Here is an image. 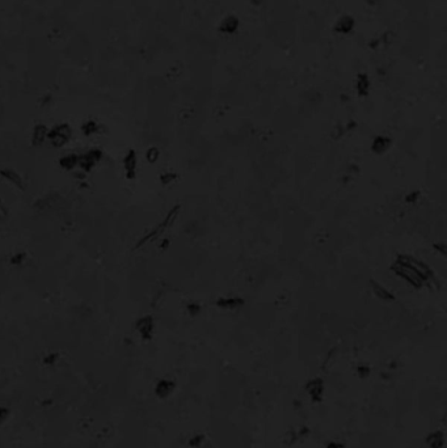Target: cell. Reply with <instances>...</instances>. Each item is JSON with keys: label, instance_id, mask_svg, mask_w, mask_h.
Listing matches in <instances>:
<instances>
[{"label": "cell", "instance_id": "1", "mask_svg": "<svg viewBox=\"0 0 447 448\" xmlns=\"http://www.w3.org/2000/svg\"><path fill=\"white\" fill-rule=\"evenodd\" d=\"M391 270L396 274L397 277H400L401 279L408 282L409 285L415 287V289H421L426 283L424 281V278L421 277L420 274L417 273L416 270L412 268V265L409 264L407 254H399L396 260L391 265Z\"/></svg>", "mask_w": 447, "mask_h": 448}, {"label": "cell", "instance_id": "2", "mask_svg": "<svg viewBox=\"0 0 447 448\" xmlns=\"http://www.w3.org/2000/svg\"><path fill=\"white\" fill-rule=\"evenodd\" d=\"M180 211H181V205L180 203H177V205H175V206H173L172 209L168 211V212H167L165 218L163 219V220H161L157 226L153 227L152 230L149 231V232H147L146 235H143V236L138 240L137 245H135V249H141V248H143L145 245H147L149 242L153 241V240H156L157 238H160L161 235L164 234L165 231L168 230L169 227L172 226L173 223H175V220H176L177 216H179V214H180Z\"/></svg>", "mask_w": 447, "mask_h": 448}, {"label": "cell", "instance_id": "3", "mask_svg": "<svg viewBox=\"0 0 447 448\" xmlns=\"http://www.w3.org/2000/svg\"><path fill=\"white\" fill-rule=\"evenodd\" d=\"M72 138V129L68 123H58L54 127L49 129L47 142L54 149H62L71 141Z\"/></svg>", "mask_w": 447, "mask_h": 448}, {"label": "cell", "instance_id": "4", "mask_svg": "<svg viewBox=\"0 0 447 448\" xmlns=\"http://www.w3.org/2000/svg\"><path fill=\"white\" fill-rule=\"evenodd\" d=\"M104 157V152L100 149H90L80 155L79 159V168L82 169L83 173H90L93 171L94 168L97 167V164L100 163Z\"/></svg>", "mask_w": 447, "mask_h": 448}, {"label": "cell", "instance_id": "5", "mask_svg": "<svg viewBox=\"0 0 447 448\" xmlns=\"http://www.w3.org/2000/svg\"><path fill=\"white\" fill-rule=\"evenodd\" d=\"M34 206L41 212H53V211H58L59 207L64 206V199L58 193H50L45 197H41Z\"/></svg>", "mask_w": 447, "mask_h": 448}, {"label": "cell", "instance_id": "6", "mask_svg": "<svg viewBox=\"0 0 447 448\" xmlns=\"http://www.w3.org/2000/svg\"><path fill=\"white\" fill-rule=\"evenodd\" d=\"M135 330L143 341H151L155 333V320L151 315L139 317L135 323Z\"/></svg>", "mask_w": 447, "mask_h": 448}, {"label": "cell", "instance_id": "7", "mask_svg": "<svg viewBox=\"0 0 447 448\" xmlns=\"http://www.w3.org/2000/svg\"><path fill=\"white\" fill-rule=\"evenodd\" d=\"M306 392L308 397L314 402H320L324 397V392H326V386H324V380L322 378H312L306 383Z\"/></svg>", "mask_w": 447, "mask_h": 448}, {"label": "cell", "instance_id": "8", "mask_svg": "<svg viewBox=\"0 0 447 448\" xmlns=\"http://www.w3.org/2000/svg\"><path fill=\"white\" fill-rule=\"evenodd\" d=\"M123 171L127 179H135L138 175V155L135 149H129L123 157Z\"/></svg>", "mask_w": 447, "mask_h": 448}, {"label": "cell", "instance_id": "9", "mask_svg": "<svg viewBox=\"0 0 447 448\" xmlns=\"http://www.w3.org/2000/svg\"><path fill=\"white\" fill-rule=\"evenodd\" d=\"M0 176L3 177L7 182H9L12 186H15L19 190H25V179H23V176L20 175L19 172L12 169V168H1L0 169Z\"/></svg>", "mask_w": 447, "mask_h": 448}, {"label": "cell", "instance_id": "10", "mask_svg": "<svg viewBox=\"0 0 447 448\" xmlns=\"http://www.w3.org/2000/svg\"><path fill=\"white\" fill-rule=\"evenodd\" d=\"M175 389H176V383L172 379H160L155 386V394L156 397L165 400L172 396Z\"/></svg>", "mask_w": 447, "mask_h": 448}, {"label": "cell", "instance_id": "11", "mask_svg": "<svg viewBox=\"0 0 447 448\" xmlns=\"http://www.w3.org/2000/svg\"><path fill=\"white\" fill-rule=\"evenodd\" d=\"M49 127L43 123H37L31 130V145L34 147H41L47 142Z\"/></svg>", "mask_w": 447, "mask_h": 448}, {"label": "cell", "instance_id": "12", "mask_svg": "<svg viewBox=\"0 0 447 448\" xmlns=\"http://www.w3.org/2000/svg\"><path fill=\"white\" fill-rule=\"evenodd\" d=\"M216 307L220 309H238L245 304V300L241 297H227L219 298L216 300Z\"/></svg>", "mask_w": 447, "mask_h": 448}, {"label": "cell", "instance_id": "13", "mask_svg": "<svg viewBox=\"0 0 447 448\" xmlns=\"http://www.w3.org/2000/svg\"><path fill=\"white\" fill-rule=\"evenodd\" d=\"M392 146V139L386 135H378L373 139L371 143V151L377 155H382L385 152L388 151V149Z\"/></svg>", "mask_w": 447, "mask_h": 448}, {"label": "cell", "instance_id": "14", "mask_svg": "<svg viewBox=\"0 0 447 448\" xmlns=\"http://www.w3.org/2000/svg\"><path fill=\"white\" fill-rule=\"evenodd\" d=\"M370 286H371V290H373V293L377 295V298H379L383 301H395L396 300V297L393 295L389 290H387L383 285H381L379 282L375 281V279H370Z\"/></svg>", "mask_w": 447, "mask_h": 448}, {"label": "cell", "instance_id": "15", "mask_svg": "<svg viewBox=\"0 0 447 448\" xmlns=\"http://www.w3.org/2000/svg\"><path fill=\"white\" fill-rule=\"evenodd\" d=\"M429 448H445V434L442 430H434L425 439Z\"/></svg>", "mask_w": 447, "mask_h": 448}, {"label": "cell", "instance_id": "16", "mask_svg": "<svg viewBox=\"0 0 447 448\" xmlns=\"http://www.w3.org/2000/svg\"><path fill=\"white\" fill-rule=\"evenodd\" d=\"M79 159L80 155L78 153H67L59 159V167L67 172H72L75 168L79 167Z\"/></svg>", "mask_w": 447, "mask_h": 448}, {"label": "cell", "instance_id": "17", "mask_svg": "<svg viewBox=\"0 0 447 448\" xmlns=\"http://www.w3.org/2000/svg\"><path fill=\"white\" fill-rule=\"evenodd\" d=\"M80 130H82L83 135H86V137H93V135L100 133L101 126H100V123H98L97 121H94V119H88V121H86L83 123Z\"/></svg>", "mask_w": 447, "mask_h": 448}, {"label": "cell", "instance_id": "18", "mask_svg": "<svg viewBox=\"0 0 447 448\" xmlns=\"http://www.w3.org/2000/svg\"><path fill=\"white\" fill-rule=\"evenodd\" d=\"M369 90H370V80H369V78H367V75L361 74L359 76H358V79H357V92H358V94H359V96H362V97H365V96H367V94H369Z\"/></svg>", "mask_w": 447, "mask_h": 448}, {"label": "cell", "instance_id": "19", "mask_svg": "<svg viewBox=\"0 0 447 448\" xmlns=\"http://www.w3.org/2000/svg\"><path fill=\"white\" fill-rule=\"evenodd\" d=\"M177 177H179V176H177L176 172L168 171V172H164V173H161L160 177H159V179H160L161 185L168 186V185H171V183H173L175 181H176Z\"/></svg>", "mask_w": 447, "mask_h": 448}, {"label": "cell", "instance_id": "20", "mask_svg": "<svg viewBox=\"0 0 447 448\" xmlns=\"http://www.w3.org/2000/svg\"><path fill=\"white\" fill-rule=\"evenodd\" d=\"M145 156H146V160H147L149 164H155L157 160H159V157H160V149H157V147H153L152 146V147L147 149Z\"/></svg>", "mask_w": 447, "mask_h": 448}, {"label": "cell", "instance_id": "21", "mask_svg": "<svg viewBox=\"0 0 447 448\" xmlns=\"http://www.w3.org/2000/svg\"><path fill=\"white\" fill-rule=\"evenodd\" d=\"M27 253L25 252H16L15 254H12L9 258V264L12 266H21L24 262L27 261Z\"/></svg>", "mask_w": 447, "mask_h": 448}, {"label": "cell", "instance_id": "22", "mask_svg": "<svg viewBox=\"0 0 447 448\" xmlns=\"http://www.w3.org/2000/svg\"><path fill=\"white\" fill-rule=\"evenodd\" d=\"M356 374L361 379H367L371 375V367L369 364H358L356 367Z\"/></svg>", "mask_w": 447, "mask_h": 448}, {"label": "cell", "instance_id": "23", "mask_svg": "<svg viewBox=\"0 0 447 448\" xmlns=\"http://www.w3.org/2000/svg\"><path fill=\"white\" fill-rule=\"evenodd\" d=\"M201 309H202V308H201V305L198 303H196V301H193V303H189L188 305H186V312H188L189 315L192 316V317H196V316L200 315Z\"/></svg>", "mask_w": 447, "mask_h": 448}, {"label": "cell", "instance_id": "24", "mask_svg": "<svg viewBox=\"0 0 447 448\" xmlns=\"http://www.w3.org/2000/svg\"><path fill=\"white\" fill-rule=\"evenodd\" d=\"M421 197V193L418 190L411 191L408 194L405 195V202L409 203V205H413V203H416L418 201V198Z\"/></svg>", "mask_w": 447, "mask_h": 448}, {"label": "cell", "instance_id": "25", "mask_svg": "<svg viewBox=\"0 0 447 448\" xmlns=\"http://www.w3.org/2000/svg\"><path fill=\"white\" fill-rule=\"evenodd\" d=\"M9 418V409L5 406H0V426L4 425Z\"/></svg>", "mask_w": 447, "mask_h": 448}, {"label": "cell", "instance_id": "26", "mask_svg": "<svg viewBox=\"0 0 447 448\" xmlns=\"http://www.w3.org/2000/svg\"><path fill=\"white\" fill-rule=\"evenodd\" d=\"M204 437H202V435H194V437L192 438V439H190V441H189V445H190V447H200L201 445H202V443H204Z\"/></svg>", "mask_w": 447, "mask_h": 448}, {"label": "cell", "instance_id": "27", "mask_svg": "<svg viewBox=\"0 0 447 448\" xmlns=\"http://www.w3.org/2000/svg\"><path fill=\"white\" fill-rule=\"evenodd\" d=\"M57 359H58V354L57 353H50V354H47L45 358H43V362L46 363V364H54L57 362Z\"/></svg>", "mask_w": 447, "mask_h": 448}, {"label": "cell", "instance_id": "28", "mask_svg": "<svg viewBox=\"0 0 447 448\" xmlns=\"http://www.w3.org/2000/svg\"><path fill=\"white\" fill-rule=\"evenodd\" d=\"M324 448H345V445L340 441H330Z\"/></svg>", "mask_w": 447, "mask_h": 448}, {"label": "cell", "instance_id": "29", "mask_svg": "<svg viewBox=\"0 0 447 448\" xmlns=\"http://www.w3.org/2000/svg\"><path fill=\"white\" fill-rule=\"evenodd\" d=\"M434 249L437 250V252H440L441 254H442V256H445V254H446V245H445L444 242H440V244H434Z\"/></svg>", "mask_w": 447, "mask_h": 448}, {"label": "cell", "instance_id": "30", "mask_svg": "<svg viewBox=\"0 0 447 448\" xmlns=\"http://www.w3.org/2000/svg\"><path fill=\"white\" fill-rule=\"evenodd\" d=\"M168 244H169V240H167V239H165L164 241H161L160 248H161V249H167V248H168Z\"/></svg>", "mask_w": 447, "mask_h": 448}, {"label": "cell", "instance_id": "31", "mask_svg": "<svg viewBox=\"0 0 447 448\" xmlns=\"http://www.w3.org/2000/svg\"><path fill=\"white\" fill-rule=\"evenodd\" d=\"M51 101V98L49 97V96H47V97H45V100H42V105L43 106H46V105H49V102Z\"/></svg>", "mask_w": 447, "mask_h": 448}]
</instances>
